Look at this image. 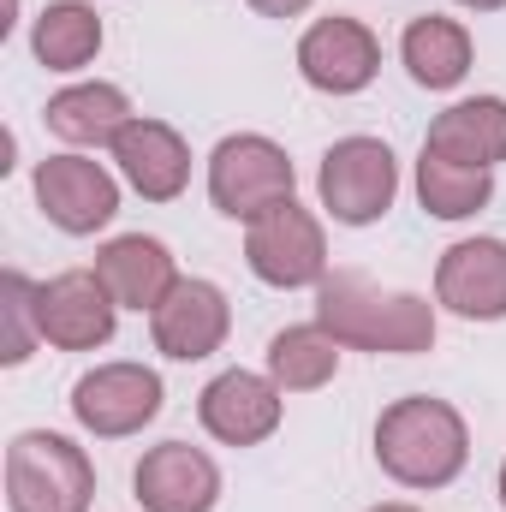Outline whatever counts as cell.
<instances>
[{
    "label": "cell",
    "instance_id": "6da1fadb",
    "mask_svg": "<svg viewBox=\"0 0 506 512\" xmlns=\"http://www.w3.org/2000/svg\"><path fill=\"white\" fill-rule=\"evenodd\" d=\"M316 322L346 346V352H376V358H417L435 346V304L405 286H381L358 268H334L316 286Z\"/></svg>",
    "mask_w": 506,
    "mask_h": 512
},
{
    "label": "cell",
    "instance_id": "7a4b0ae2",
    "mask_svg": "<svg viewBox=\"0 0 506 512\" xmlns=\"http://www.w3.org/2000/svg\"><path fill=\"white\" fill-rule=\"evenodd\" d=\"M376 465L399 489H447L471 465V423L435 393H405L376 417Z\"/></svg>",
    "mask_w": 506,
    "mask_h": 512
},
{
    "label": "cell",
    "instance_id": "3957f363",
    "mask_svg": "<svg viewBox=\"0 0 506 512\" xmlns=\"http://www.w3.org/2000/svg\"><path fill=\"white\" fill-rule=\"evenodd\" d=\"M96 465L72 435L24 429L6 447V507L12 512H90Z\"/></svg>",
    "mask_w": 506,
    "mask_h": 512
},
{
    "label": "cell",
    "instance_id": "277c9868",
    "mask_svg": "<svg viewBox=\"0 0 506 512\" xmlns=\"http://www.w3.org/2000/svg\"><path fill=\"white\" fill-rule=\"evenodd\" d=\"M298 191V167L292 155L262 137V131H233L209 149V203L227 215V221H245L251 227L256 215L292 203Z\"/></svg>",
    "mask_w": 506,
    "mask_h": 512
},
{
    "label": "cell",
    "instance_id": "5b68a950",
    "mask_svg": "<svg viewBox=\"0 0 506 512\" xmlns=\"http://www.w3.org/2000/svg\"><path fill=\"white\" fill-rule=\"evenodd\" d=\"M316 197L340 227H376L399 197V161L381 137H340L316 167Z\"/></svg>",
    "mask_w": 506,
    "mask_h": 512
},
{
    "label": "cell",
    "instance_id": "8992f818",
    "mask_svg": "<svg viewBox=\"0 0 506 512\" xmlns=\"http://www.w3.org/2000/svg\"><path fill=\"white\" fill-rule=\"evenodd\" d=\"M120 173H108L96 155L84 149H60V155H42L36 173H30V191H36V209L48 227L72 233V239H90L102 233L114 215H120Z\"/></svg>",
    "mask_w": 506,
    "mask_h": 512
},
{
    "label": "cell",
    "instance_id": "52a82bcc",
    "mask_svg": "<svg viewBox=\"0 0 506 512\" xmlns=\"http://www.w3.org/2000/svg\"><path fill=\"white\" fill-rule=\"evenodd\" d=\"M245 268L274 292H304L328 280V233L322 215H310L298 197L256 215L245 227Z\"/></svg>",
    "mask_w": 506,
    "mask_h": 512
},
{
    "label": "cell",
    "instance_id": "ba28073f",
    "mask_svg": "<svg viewBox=\"0 0 506 512\" xmlns=\"http://www.w3.org/2000/svg\"><path fill=\"white\" fill-rule=\"evenodd\" d=\"M161 399L167 387L149 364H131V358H114V364H96L72 382V417L84 435L96 441H126V435H143L155 417H161Z\"/></svg>",
    "mask_w": 506,
    "mask_h": 512
},
{
    "label": "cell",
    "instance_id": "9c48e42d",
    "mask_svg": "<svg viewBox=\"0 0 506 512\" xmlns=\"http://www.w3.org/2000/svg\"><path fill=\"white\" fill-rule=\"evenodd\" d=\"M227 334H233V304H227V292H221L215 280H203V274H185V280L149 310V340H155V352L173 358V364H203V358H215V352L227 346Z\"/></svg>",
    "mask_w": 506,
    "mask_h": 512
},
{
    "label": "cell",
    "instance_id": "30bf717a",
    "mask_svg": "<svg viewBox=\"0 0 506 512\" xmlns=\"http://www.w3.org/2000/svg\"><path fill=\"white\" fill-rule=\"evenodd\" d=\"M376 72H381V42L352 12L316 18L298 36V78L310 90H322V96H358V90L376 84Z\"/></svg>",
    "mask_w": 506,
    "mask_h": 512
},
{
    "label": "cell",
    "instance_id": "8fae6325",
    "mask_svg": "<svg viewBox=\"0 0 506 512\" xmlns=\"http://www.w3.org/2000/svg\"><path fill=\"white\" fill-rule=\"evenodd\" d=\"M36 316H42V346H54V352H96L120 328V304L96 268H66V274L42 280Z\"/></svg>",
    "mask_w": 506,
    "mask_h": 512
},
{
    "label": "cell",
    "instance_id": "7c38bea8",
    "mask_svg": "<svg viewBox=\"0 0 506 512\" xmlns=\"http://www.w3.org/2000/svg\"><path fill=\"white\" fill-rule=\"evenodd\" d=\"M286 417V393L268 370H221L197 393V423L221 447H262Z\"/></svg>",
    "mask_w": 506,
    "mask_h": 512
},
{
    "label": "cell",
    "instance_id": "4fadbf2b",
    "mask_svg": "<svg viewBox=\"0 0 506 512\" xmlns=\"http://www.w3.org/2000/svg\"><path fill=\"white\" fill-rule=\"evenodd\" d=\"M131 495L143 512H215L221 507V465L191 441L143 447L131 471Z\"/></svg>",
    "mask_w": 506,
    "mask_h": 512
},
{
    "label": "cell",
    "instance_id": "5bb4252c",
    "mask_svg": "<svg viewBox=\"0 0 506 512\" xmlns=\"http://www.w3.org/2000/svg\"><path fill=\"white\" fill-rule=\"evenodd\" d=\"M435 304L459 322H506V239H459L435 262Z\"/></svg>",
    "mask_w": 506,
    "mask_h": 512
},
{
    "label": "cell",
    "instance_id": "9a60e30c",
    "mask_svg": "<svg viewBox=\"0 0 506 512\" xmlns=\"http://www.w3.org/2000/svg\"><path fill=\"white\" fill-rule=\"evenodd\" d=\"M108 155H114L120 179H126L143 203H173V197H185V185H191V143L167 126V120L137 114Z\"/></svg>",
    "mask_w": 506,
    "mask_h": 512
},
{
    "label": "cell",
    "instance_id": "2e32d148",
    "mask_svg": "<svg viewBox=\"0 0 506 512\" xmlns=\"http://www.w3.org/2000/svg\"><path fill=\"white\" fill-rule=\"evenodd\" d=\"M131 120H137L131 96L120 84H108V78L66 84V90H54L48 108H42V126L54 131L66 149H84V155H90V149H114Z\"/></svg>",
    "mask_w": 506,
    "mask_h": 512
},
{
    "label": "cell",
    "instance_id": "e0dca14e",
    "mask_svg": "<svg viewBox=\"0 0 506 512\" xmlns=\"http://www.w3.org/2000/svg\"><path fill=\"white\" fill-rule=\"evenodd\" d=\"M96 274H102V286L114 292L120 310H143V316L185 280L179 262H173V251H167L161 239H149V233H120V239H108V245L96 251Z\"/></svg>",
    "mask_w": 506,
    "mask_h": 512
},
{
    "label": "cell",
    "instance_id": "ac0fdd59",
    "mask_svg": "<svg viewBox=\"0 0 506 512\" xmlns=\"http://www.w3.org/2000/svg\"><path fill=\"white\" fill-rule=\"evenodd\" d=\"M429 155H447L459 167H483L495 173L506 161V96H465L453 108H441L429 120V137H423Z\"/></svg>",
    "mask_w": 506,
    "mask_h": 512
},
{
    "label": "cell",
    "instance_id": "d6986e66",
    "mask_svg": "<svg viewBox=\"0 0 506 512\" xmlns=\"http://www.w3.org/2000/svg\"><path fill=\"white\" fill-rule=\"evenodd\" d=\"M471 60H477L471 30L447 12H423L399 36V66L411 72L417 90H459L471 78Z\"/></svg>",
    "mask_w": 506,
    "mask_h": 512
},
{
    "label": "cell",
    "instance_id": "ffe728a7",
    "mask_svg": "<svg viewBox=\"0 0 506 512\" xmlns=\"http://www.w3.org/2000/svg\"><path fill=\"white\" fill-rule=\"evenodd\" d=\"M102 42H108V30L90 0H48L30 24V54L48 72H84L102 54Z\"/></svg>",
    "mask_w": 506,
    "mask_h": 512
},
{
    "label": "cell",
    "instance_id": "44dd1931",
    "mask_svg": "<svg viewBox=\"0 0 506 512\" xmlns=\"http://www.w3.org/2000/svg\"><path fill=\"white\" fill-rule=\"evenodd\" d=\"M340 358H346V346L322 322H292V328H280L268 340L262 370L274 376L280 393H316V387H328L340 376Z\"/></svg>",
    "mask_w": 506,
    "mask_h": 512
},
{
    "label": "cell",
    "instance_id": "7402d4cb",
    "mask_svg": "<svg viewBox=\"0 0 506 512\" xmlns=\"http://www.w3.org/2000/svg\"><path fill=\"white\" fill-rule=\"evenodd\" d=\"M417 203H423V215H435V221H471V215H483V209L495 203V173L459 167V161L423 149V155H417Z\"/></svg>",
    "mask_w": 506,
    "mask_h": 512
},
{
    "label": "cell",
    "instance_id": "603a6c76",
    "mask_svg": "<svg viewBox=\"0 0 506 512\" xmlns=\"http://www.w3.org/2000/svg\"><path fill=\"white\" fill-rule=\"evenodd\" d=\"M36 292H42V280H30L24 268H6V274H0V364H6V370L30 364V352L42 346Z\"/></svg>",
    "mask_w": 506,
    "mask_h": 512
},
{
    "label": "cell",
    "instance_id": "cb8c5ba5",
    "mask_svg": "<svg viewBox=\"0 0 506 512\" xmlns=\"http://www.w3.org/2000/svg\"><path fill=\"white\" fill-rule=\"evenodd\" d=\"M251 12H262V18H298V12H310L316 0H245Z\"/></svg>",
    "mask_w": 506,
    "mask_h": 512
},
{
    "label": "cell",
    "instance_id": "d4e9b609",
    "mask_svg": "<svg viewBox=\"0 0 506 512\" xmlns=\"http://www.w3.org/2000/svg\"><path fill=\"white\" fill-rule=\"evenodd\" d=\"M459 6H465V12H501L506 0H459Z\"/></svg>",
    "mask_w": 506,
    "mask_h": 512
},
{
    "label": "cell",
    "instance_id": "484cf974",
    "mask_svg": "<svg viewBox=\"0 0 506 512\" xmlns=\"http://www.w3.org/2000/svg\"><path fill=\"white\" fill-rule=\"evenodd\" d=\"M370 512H423V507H411V501H381V507H370Z\"/></svg>",
    "mask_w": 506,
    "mask_h": 512
},
{
    "label": "cell",
    "instance_id": "4316f807",
    "mask_svg": "<svg viewBox=\"0 0 506 512\" xmlns=\"http://www.w3.org/2000/svg\"><path fill=\"white\" fill-rule=\"evenodd\" d=\"M495 495H501V507H506V459H501V477H495Z\"/></svg>",
    "mask_w": 506,
    "mask_h": 512
}]
</instances>
